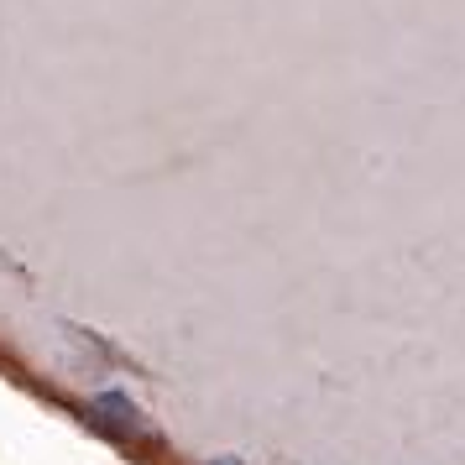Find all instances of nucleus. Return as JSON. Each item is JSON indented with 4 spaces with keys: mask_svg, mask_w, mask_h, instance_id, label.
Returning <instances> with one entry per match:
<instances>
[{
    "mask_svg": "<svg viewBox=\"0 0 465 465\" xmlns=\"http://www.w3.org/2000/svg\"><path fill=\"white\" fill-rule=\"evenodd\" d=\"M214 465H235V460H214Z\"/></svg>",
    "mask_w": 465,
    "mask_h": 465,
    "instance_id": "f03ea898",
    "label": "nucleus"
},
{
    "mask_svg": "<svg viewBox=\"0 0 465 465\" xmlns=\"http://www.w3.org/2000/svg\"><path fill=\"white\" fill-rule=\"evenodd\" d=\"M94 419L105 423L115 440H142V434H147L142 413H136L126 398H115V392H110V398H94Z\"/></svg>",
    "mask_w": 465,
    "mask_h": 465,
    "instance_id": "f257e3e1",
    "label": "nucleus"
}]
</instances>
